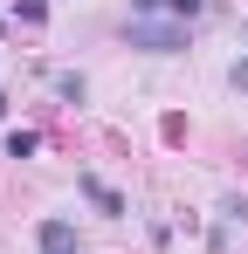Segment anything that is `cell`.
<instances>
[{
	"label": "cell",
	"instance_id": "5",
	"mask_svg": "<svg viewBox=\"0 0 248 254\" xmlns=\"http://www.w3.org/2000/svg\"><path fill=\"white\" fill-rule=\"evenodd\" d=\"M35 151V130H7V158H28Z\"/></svg>",
	"mask_w": 248,
	"mask_h": 254
},
{
	"label": "cell",
	"instance_id": "2",
	"mask_svg": "<svg viewBox=\"0 0 248 254\" xmlns=\"http://www.w3.org/2000/svg\"><path fill=\"white\" fill-rule=\"evenodd\" d=\"M35 248L41 254H83V241H76L69 220H41V227H35Z\"/></svg>",
	"mask_w": 248,
	"mask_h": 254
},
{
	"label": "cell",
	"instance_id": "8",
	"mask_svg": "<svg viewBox=\"0 0 248 254\" xmlns=\"http://www.w3.org/2000/svg\"><path fill=\"white\" fill-rule=\"evenodd\" d=\"M0 117H7V96H0Z\"/></svg>",
	"mask_w": 248,
	"mask_h": 254
},
{
	"label": "cell",
	"instance_id": "3",
	"mask_svg": "<svg viewBox=\"0 0 248 254\" xmlns=\"http://www.w3.org/2000/svg\"><path fill=\"white\" fill-rule=\"evenodd\" d=\"M76 186H83V199H90V206H97V213H124V199H118V192H111V186H104V179H97V172H83Z\"/></svg>",
	"mask_w": 248,
	"mask_h": 254
},
{
	"label": "cell",
	"instance_id": "4",
	"mask_svg": "<svg viewBox=\"0 0 248 254\" xmlns=\"http://www.w3.org/2000/svg\"><path fill=\"white\" fill-rule=\"evenodd\" d=\"M131 7H138V21H145V14H179V21L200 14V0H131Z\"/></svg>",
	"mask_w": 248,
	"mask_h": 254
},
{
	"label": "cell",
	"instance_id": "1",
	"mask_svg": "<svg viewBox=\"0 0 248 254\" xmlns=\"http://www.w3.org/2000/svg\"><path fill=\"white\" fill-rule=\"evenodd\" d=\"M124 42L152 48V55H172V48H186V28L179 21H124Z\"/></svg>",
	"mask_w": 248,
	"mask_h": 254
},
{
	"label": "cell",
	"instance_id": "7",
	"mask_svg": "<svg viewBox=\"0 0 248 254\" xmlns=\"http://www.w3.org/2000/svg\"><path fill=\"white\" fill-rule=\"evenodd\" d=\"M235 89H242V96H248V62H235Z\"/></svg>",
	"mask_w": 248,
	"mask_h": 254
},
{
	"label": "cell",
	"instance_id": "6",
	"mask_svg": "<svg viewBox=\"0 0 248 254\" xmlns=\"http://www.w3.org/2000/svg\"><path fill=\"white\" fill-rule=\"evenodd\" d=\"M14 14H21V21L35 28V21H48V0H14Z\"/></svg>",
	"mask_w": 248,
	"mask_h": 254
}]
</instances>
